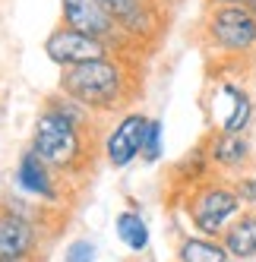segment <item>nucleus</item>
<instances>
[{
	"instance_id": "1",
	"label": "nucleus",
	"mask_w": 256,
	"mask_h": 262,
	"mask_svg": "<svg viewBox=\"0 0 256 262\" xmlns=\"http://www.w3.org/2000/svg\"><path fill=\"white\" fill-rule=\"evenodd\" d=\"M60 92L89 111H114L130 92V73L117 57L108 54L101 60H89L63 70Z\"/></svg>"
},
{
	"instance_id": "2",
	"label": "nucleus",
	"mask_w": 256,
	"mask_h": 262,
	"mask_svg": "<svg viewBox=\"0 0 256 262\" xmlns=\"http://www.w3.org/2000/svg\"><path fill=\"white\" fill-rule=\"evenodd\" d=\"M32 152L51 167H76L86 155V142H82V123L67 117L63 111L45 104L38 120L32 129Z\"/></svg>"
},
{
	"instance_id": "3",
	"label": "nucleus",
	"mask_w": 256,
	"mask_h": 262,
	"mask_svg": "<svg viewBox=\"0 0 256 262\" xmlns=\"http://www.w3.org/2000/svg\"><path fill=\"white\" fill-rule=\"evenodd\" d=\"M244 209V199L237 193L234 183L225 180H203L193 186V193L187 199V212L193 228L203 234V237H218L231 228V221L241 215Z\"/></svg>"
},
{
	"instance_id": "4",
	"label": "nucleus",
	"mask_w": 256,
	"mask_h": 262,
	"mask_svg": "<svg viewBox=\"0 0 256 262\" xmlns=\"http://www.w3.org/2000/svg\"><path fill=\"white\" fill-rule=\"evenodd\" d=\"M206 41L222 57H247L256 51V16L244 4H212L206 13Z\"/></svg>"
},
{
	"instance_id": "5",
	"label": "nucleus",
	"mask_w": 256,
	"mask_h": 262,
	"mask_svg": "<svg viewBox=\"0 0 256 262\" xmlns=\"http://www.w3.org/2000/svg\"><path fill=\"white\" fill-rule=\"evenodd\" d=\"M206 111L215 133H247L253 123V95L237 79H222L212 85Z\"/></svg>"
},
{
	"instance_id": "6",
	"label": "nucleus",
	"mask_w": 256,
	"mask_h": 262,
	"mask_svg": "<svg viewBox=\"0 0 256 262\" xmlns=\"http://www.w3.org/2000/svg\"><path fill=\"white\" fill-rule=\"evenodd\" d=\"M60 13H63V26L76 29L89 38H98L108 48H120L126 35L117 29V23L108 16L101 7V0H60Z\"/></svg>"
},
{
	"instance_id": "7",
	"label": "nucleus",
	"mask_w": 256,
	"mask_h": 262,
	"mask_svg": "<svg viewBox=\"0 0 256 262\" xmlns=\"http://www.w3.org/2000/svg\"><path fill=\"white\" fill-rule=\"evenodd\" d=\"M45 54L63 70L70 67H79V63H89V60H101L111 54V48L101 45L98 38H89V35L70 29V26H57L48 38H45Z\"/></svg>"
},
{
	"instance_id": "8",
	"label": "nucleus",
	"mask_w": 256,
	"mask_h": 262,
	"mask_svg": "<svg viewBox=\"0 0 256 262\" xmlns=\"http://www.w3.org/2000/svg\"><path fill=\"white\" fill-rule=\"evenodd\" d=\"M149 120L139 114V111H130L117 120V126L108 133L104 139V155L114 167H126L136 155H142V145H145V133H149Z\"/></svg>"
},
{
	"instance_id": "9",
	"label": "nucleus",
	"mask_w": 256,
	"mask_h": 262,
	"mask_svg": "<svg viewBox=\"0 0 256 262\" xmlns=\"http://www.w3.org/2000/svg\"><path fill=\"white\" fill-rule=\"evenodd\" d=\"M101 7L108 10V16L117 23V29L126 38H145L149 41L161 16L155 10V0H101Z\"/></svg>"
},
{
	"instance_id": "10",
	"label": "nucleus",
	"mask_w": 256,
	"mask_h": 262,
	"mask_svg": "<svg viewBox=\"0 0 256 262\" xmlns=\"http://www.w3.org/2000/svg\"><path fill=\"white\" fill-rule=\"evenodd\" d=\"M35 250V224L23 212H0V262H23Z\"/></svg>"
},
{
	"instance_id": "11",
	"label": "nucleus",
	"mask_w": 256,
	"mask_h": 262,
	"mask_svg": "<svg viewBox=\"0 0 256 262\" xmlns=\"http://www.w3.org/2000/svg\"><path fill=\"white\" fill-rule=\"evenodd\" d=\"M206 155L222 171H244L253 161V142L247 133H215L206 139Z\"/></svg>"
},
{
	"instance_id": "12",
	"label": "nucleus",
	"mask_w": 256,
	"mask_h": 262,
	"mask_svg": "<svg viewBox=\"0 0 256 262\" xmlns=\"http://www.w3.org/2000/svg\"><path fill=\"white\" fill-rule=\"evenodd\" d=\"M16 186L23 193L35 196V199H57V186H54V177H51V164L41 161L38 155L29 152L19 158V167H16Z\"/></svg>"
},
{
	"instance_id": "13",
	"label": "nucleus",
	"mask_w": 256,
	"mask_h": 262,
	"mask_svg": "<svg viewBox=\"0 0 256 262\" xmlns=\"http://www.w3.org/2000/svg\"><path fill=\"white\" fill-rule=\"evenodd\" d=\"M222 243L231 259L237 262H247V259H256V212H241L231 228L222 234Z\"/></svg>"
},
{
	"instance_id": "14",
	"label": "nucleus",
	"mask_w": 256,
	"mask_h": 262,
	"mask_svg": "<svg viewBox=\"0 0 256 262\" xmlns=\"http://www.w3.org/2000/svg\"><path fill=\"white\" fill-rule=\"evenodd\" d=\"M177 262H231L225 243L218 237H187L177 247Z\"/></svg>"
},
{
	"instance_id": "15",
	"label": "nucleus",
	"mask_w": 256,
	"mask_h": 262,
	"mask_svg": "<svg viewBox=\"0 0 256 262\" xmlns=\"http://www.w3.org/2000/svg\"><path fill=\"white\" fill-rule=\"evenodd\" d=\"M117 237L123 240V247H126V250L142 253L145 247H149V228H145L142 215L133 212V209L120 212V215H117Z\"/></svg>"
},
{
	"instance_id": "16",
	"label": "nucleus",
	"mask_w": 256,
	"mask_h": 262,
	"mask_svg": "<svg viewBox=\"0 0 256 262\" xmlns=\"http://www.w3.org/2000/svg\"><path fill=\"white\" fill-rule=\"evenodd\" d=\"M161 120H149V133H145V145H142V158L145 161H158L161 158Z\"/></svg>"
},
{
	"instance_id": "17",
	"label": "nucleus",
	"mask_w": 256,
	"mask_h": 262,
	"mask_svg": "<svg viewBox=\"0 0 256 262\" xmlns=\"http://www.w3.org/2000/svg\"><path fill=\"white\" fill-rule=\"evenodd\" d=\"M95 243L92 240H76V243H70V250H67V262H95Z\"/></svg>"
},
{
	"instance_id": "18",
	"label": "nucleus",
	"mask_w": 256,
	"mask_h": 262,
	"mask_svg": "<svg viewBox=\"0 0 256 262\" xmlns=\"http://www.w3.org/2000/svg\"><path fill=\"white\" fill-rule=\"evenodd\" d=\"M237 193H241L244 205H250V209L256 212V171H253L250 177H244L241 183H237Z\"/></svg>"
},
{
	"instance_id": "19",
	"label": "nucleus",
	"mask_w": 256,
	"mask_h": 262,
	"mask_svg": "<svg viewBox=\"0 0 256 262\" xmlns=\"http://www.w3.org/2000/svg\"><path fill=\"white\" fill-rule=\"evenodd\" d=\"M244 7H247V10H250L253 16H256V0H244Z\"/></svg>"
},
{
	"instance_id": "20",
	"label": "nucleus",
	"mask_w": 256,
	"mask_h": 262,
	"mask_svg": "<svg viewBox=\"0 0 256 262\" xmlns=\"http://www.w3.org/2000/svg\"><path fill=\"white\" fill-rule=\"evenodd\" d=\"M231 262H237V259H231Z\"/></svg>"
}]
</instances>
